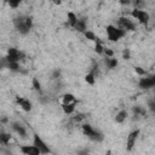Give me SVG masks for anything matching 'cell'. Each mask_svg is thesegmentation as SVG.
Segmentation results:
<instances>
[{"instance_id": "52a82bcc", "label": "cell", "mask_w": 155, "mask_h": 155, "mask_svg": "<svg viewBox=\"0 0 155 155\" xmlns=\"http://www.w3.org/2000/svg\"><path fill=\"white\" fill-rule=\"evenodd\" d=\"M139 133H141V131L138 130H135V131H132L130 135H128L127 137V141H126V150L127 152H131L133 148H135L136 146V141H137V138L139 136Z\"/></svg>"}, {"instance_id": "30bf717a", "label": "cell", "mask_w": 155, "mask_h": 155, "mask_svg": "<svg viewBox=\"0 0 155 155\" xmlns=\"http://www.w3.org/2000/svg\"><path fill=\"white\" fill-rule=\"evenodd\" d=\"M21 152L24 155H41L39 149L34 146H22L21 147Z\"/></svg>"}, {"instance_id": "ab89813d", "label": "cell", "mask_w": 155, "mask_h": 155, "mask_svg": "<svg viewBox=\"0 0 155 155\" xmlns=\"http://www.w3.org/2000/svg\"><path fill=\"white\" fill-rule=\"evenodd\" d=\"M40 102H41V103H47V102H49V98L45 97V96H41V97H40Z\"/></svg>"}, {"instance_id": "83f0119b", "label": "cell", "mask_w": 155, "mask_h": 155, "mask_svg": "<svg viewBox=\"0 0 155 155\" xmlns=\"http://www.w3.org/2000/svg\"><path fill=\"white\" fill-rule=\"evenodd\" d=\"M91 73L95 75V78H97V76H98V74H100V67H98V64L96 63V62H94V65H92Z\"/></svg>"}, {"instance_id": "8fae6325", "label": "cell", "mask_w": 155, "mask_h": 155, "mask_svg": "<svg viewBox=\"0 0 155 155\" xmlns=\"http://www.w3.org/2000/svg\"><path fill=\"white\" fill-rule=\"evenodd\" d=\"M132 113L133 115H139L141 118H146L147 116V109H144L141 106H135L132 107Z\"/></svg>"}, {"instance_id": "ac0fdd59", "label": "cell", "mask_w": 155, "mask_h": 155, "mask_svg": "<svg viewBox=\"0 0 155 155\" xmlns=\"http://www.w3.org/2000/svg\"><path fill=\"white\" fill-rule=\"evenodd\" d=\"M67 18H68V24L70 25V27H75V24L78 23V19H79V18H78L76 17V15L74 13V12H68V15H67Z\"/></svg>"}, {"instance_id": "6da1fadb", "label": "cell", "mask_w": 155, "mask_h": 155, "mask_svg": "<svg viewBox=\"0 0 155 155\" xmlns=\"http://www.w3.org/2000/svg\"><path fill=\"white\" fill-rule=\"evenodd\" d=\"M125 34L126 32L125 30H122L120 28H118V27H114V25H107V38L109 41H118V40H120L121 38L125 37Z\"/></svg>"}, {"instance_id": "d6986e66", "label": "cell", "mask_w": 155, "mask_h": 155, "mask_svg": "<svg viewBox=\"0 0 155 155\" xmlns=\"http://www.w3.org/2000/svg\"><path fill=\"white\" fill-rule=\"evenodd\" d=\"M104 63H106V65L108 67L109 69H115L116 67H118V64H119V62H118V59L116 58H106V61H104Z\"/></svg>"}, {"instance_id": "7bdbcfd3", "label": "cell", "mask_w": 155, "mask_h": 155, "mask_svg": "<svg viewBox=\"0 0 155 155\" xmlns=\"http://www.w3.org/2000/svg\"><path fill=\"white\" fill-rule=\"evenodd\" d=\"M104 155H112V152H110V150H108V152H107Z\"/></svg>"}, {"instance_id": "b9f144b4", "label": "cell", "mask_w": 155, "mask_h": 155, "mask_svg": "<svg viewBox=\"0 0 155 155\" xmlns=\"http://www.w3.org/2000/svg\"><path fill=\"white\" fill-rule=\"evenodd\" d=\"M133 121H138L139 120V119H141V116H139V115H133Z\"/></svg>"}, {"instance_id": "2e32d148", "label": "cell", "mask_w": 155, "mask_h": 155, "mask_svg": "<svg viewBox=\"0 0 155 155\" xmlns=\"http://www.w3.org/2000/svg\"><path fill=\"white\" fill-rule=\"evenodd\" d=\"M127 110H120V112H119L118 113V114H116V116H115V122L116 124H122L124 121H125L126 120V118H127Z\"/></svg>"}, {"instance_id": "ffe728a7", "label": "cell", "mask_w": 155, "mask_h": 155, "mask_svg": "<svg viewBox=\"0 0 155 155\" xmlns=\"http://www.w3.org/2000/svg\"><path fill=\"white\" fill-rule=\"evenodd\" d=\"M81 127H82V133H84L85 136H87V137H90L95 131V128L92 127L90 124H84Z\"/></svg>"}, {"instance_id": "7c38bea8", "label": "cell", "mask_w": 155, "mask_h": 155, "mask_svg": "<svg viewBox=\"0 0 155 155\" xmlns=\"http://www.w3.org/2000/svg\"><path fill=\"white\" fill-rule=\"evenodd\" d=\"M75 107H76V102L70 103V104H63L62 106V109H63L64 114L70 115V114H73V113L75 112Z\"/></svg>"}, {"instance_id": "603a6c76", "label": "cell", "mask_w": 155, "mask_h": 155, "mask_svg": "<svg viewBox=\"0 0 155 155\" xmlns=\"http://www.w3.org/2000/svg\"><path fill=\"white\" fill-rule=\"evenodd\" d=\"M85 81H86L89 85H95L96 78H95V75L90 71V73H87V74H86V76H85Z\"/></svg>"}, {"instance_id": "5b68a950", "label": "cell", "mask_w": 155, "mask_h": 155, "mask_svg": "<svg viewBox=\"0 0 155 155\" xmlns=\"http://www.w3.org/2000/svg\"><path fill=\"white\" fill-rule=\"evenodd\" d=\"M33 146L39 149V152L41 153V155L51 153V149L49 148V146L39 137V135H37V133H34V135H33Z\"/></svg>"}, {"instance_id": "d6a6232c", "label": "cell", "mask_w": 155, "mask_h": 155, "mask_svg": "<svg viewBox=\"0 0 155 155\" xmlns=\"http://www.w3.org/2000/svg\"><path fill=\"white\" fill-rule=\"evenodd\" d=\"M122 58L124 59H130L131 58V51L128 49H125L122 51Z\"/></svg>"}, {"instance_id": "4316f807", "label": "cell", "mask_w": 155, "mask_h": 155, "mask_svg": "<svg viewBox=\"0 0 155 155\" xmlns=\"http://www.w3.org/2000/svg\"><path fill=\"white\" fill-rule=\"evenodd\" d=\"M61 76H62V70L61 69H53L52 70V74H51V78H52L53 80H58L61 79Z\"/></svg>"}, {"instance_id": "7402d4cb", "label": "cell", "mask_w": 155, "mask_h": 155, "mask_svg": "<svg viewBox=\"0 0 155 155\" xmlns=\"http://www.w3.org/2000/svg\"><path fill=\"white\" fill-rule=\"evenodd\" d=\"M7 68L11 70V71H15V73H19V71H21L19 62H13V63H9V67H7Z\"/></svg>"}, {"instance_id": "836d02e7", "label": "cell", "mask_w": 155, "mask_h": 155, "mask_svg": "<svg viewBox=\"0 0 155 155\" xmlns=\"http://www.w3.org/2000/svg\"><path fill=\"white\" fill-rule=\"evenodd\" d=\"M25 25H27L29 29H32V28H33V18H32V17L25 16Z\"/></svg>"}, {"instance_id": "1f68e13d", "label": "cell", "mask_w": 155, "mask_h": 155, "mask_svg": "<svg viewBox=\"0 0 155 155\" xmlns=\"http://www.w3.org/2000/svg\"><path fill=\"white\" fill-rule=\"evenodd\" d=\"M19 4H21L19 0H10V1H9V6L12 7V9H17L19 6Z\"/></svg>"}, {"instance_id": "3957f363", "label": "cell", "mask_w": 155, "mask_h": 155, "mask_svg": "<svg viewBox=\"0 0 155 155\" xmlns=\"http://www.w3.org/2000/svg\"><path fill=\"white\" fill-rule=\"evenodd\" d=\"M130 15H131L133 18H136L141 24H144V25H147V24L149 23V19H150V16H149V13H148L147 11H144V10L133 9Z\"/></svg>"}, {"instance_id": "74e56055", "label": "cell", "mask_w": 155, "mask_h": 155, "mask_svg": "<svg viewBox=\"0 0 155 155\" xmlns=\"http://www.w3.org/2000/svg\"><path fill=\"white\" fill-rule=\"evenodd\" d=\"M25 59V53L23 51H19L18 52V61H24Z\"/></svg>"}, {"instance_id": "4fadbf2b", "label": "cell", "mask_w": 155, "mask_h": 155, "mask_svg": "<svg viewBox=\"0 0 155 155\" xmlns=\"http://www.w3.org/2000/svg\"><path fill=\"white\" fill-rule=\"evenodd\" d=\"M74 102H76V100H75V96L73 94H65L62 96V106L70 104V103H74Z\"/></svg>"}, {"instance_id": "d590c367", "label": "cell", "mask_w": 155, "mask_h": 155, "mask_svg": "<svg viewBox=\"0 0 155 155\" xmlns=\"http://www.w3.org/2000/svg\"><path fill=\"white\" fill-rule=\"evenodd\" d=\"M76 155H90V150L87 148H84V149H80L78 150V154Z\"/></svg>"}, {"instance_id": "9c48e42d", "label": "cell", "mask_w": 155, "mask_h": 155, "mask_svg": "<svg viewBox=\"0 0 155 155\" xmlns=\"http://www.w3.org/2000/svg\"><path fill=\"white\" fill-rule=\"evenodd\" d=\"M11 128L17 133L18 136L22 137V138L27 137V130H25V127L21 125L19 122H12V124H11Z\"/></svg>"}, {"instance_id": "f1b7e54d", "label": "cell", "mask_w": 155, "mask_h": 155, "mask_svg": "<svg viewBox=\"0 0 155 155\" xmlns=\"http://www.w3.org/2000/svg\"><path fill=\"white\" fill-rule=\"evenodd\" d=\"M86 118V114H84V113H78V114L73 118V120L75 122H80L81 120H84V119Z\"/></svg>"}, {"instance_id": "9a60e30c", "label": "cell", "mask_w": 155, "mask_h": 155, "mask_svg": "<svg viewBox=\"0 0 155 155\" xmlns=\"http://www.w3.org/2000/svg\"><path fill=\"white\" fill-rule=\"evenodd\" d=\"M89 138L91 139V141L100 143V142H102L103 139H104V136H103V133H102V132H100V131L95 130V131H94V133H92V135H91Z\"/></svg>"}, {"instance_id": "ba28073f", "label": "cell", "mask_w": 155, "mask_h": 155, "mask_svg": "<svg viewBox=\"0 0 155 155\" xmlns=\"http://www.w3.org/2000/svg\"><path fill=\"white\" fill-rule=\"evenodd\" d=\"M16 103L22 108V110L29 113L32 110V102L27 98H23V97H16Z\"/></svg>"}, {"instance_id": "277c9868", "label": "cell", "mask_w": 155, "mask_h": 155, "mask_svg": "<svg viewBox=\"0 0 155 155\" xmlns=\"http://www.w3.org/2000/svg\"><path fill=\"white\" fill-rule=\"evenodd\" d=\"M13 24L17 32L22 35H27L29 33V28L25 25V16H17L13 18Z\"/></svg>"}, {"instance_id": "8992f818", "label": "cell", "mask_w": 155, "mask_h": 155, "mask_svg": "<svg viewBox=\"0 0 155 155\" xmlns=\"http://www.w3.org/2000/svg\"><path fill=\"white\" fill-rule=\"evenodd\" d=\"M138 86L142 90H149L155 86V76H148V78H141L138 81Z\"/></svg>"}, {"instance_id": "5bb4252c", "label": "cell", "mask_w": 155, "mask_h": 155, "mask_svg": "<svg viewBox=\"0 0 155 155\" xmlns=\"http://www.w3.org/2000/svg\"><path fill=\"white\" fill-rule=\"evenodd\" d=\"M74 29L78 30V32H80V33H85L86 32V19L85 18L78 19V23L75 24Z\"/></svg>"}, {"instance_id": "f546056e", "label": "cell", "mask_w": 155, "mask_h": 155, "mask_svg": "<svg viewBox=\"0 0 155 155\" xmlns=\"http://www.w3.org/2000/svg\"><path fill=\"white\" fill-rule=\"evenodd\" d=\"M135 71H136V74H138L139 76H144V75H147V71L146 69H143L142 67H135Z\"/></svg>"}, {"instance_id": "8d00e7d4", "label": "cell", "mask_w": 155, "mask_h": 155, "mask_svg": "<svg viewBox=\"0 0 155 155\" xmlns=\"http://www.w3.org/2000/svg\"><path fill=\"white\" fill-rule=\"evenodd\" d=\"M148 107H149V109H150L152 113L155 112V102H154V100H150L148 102Z\"/></svg>"}, {"instance_id": "4dcf8cb0", "label": "cell", "mask_w": 155, "mask_h": 155, "mask_svg": "<svg viewBox=\"0 0 155 155\" xmlns=\"http://www.w3.org/2000/svg\"><path fill=\"white\" fill-rule=\"evenodd\" d=\"M7 67H9V62H7L6 57H1L0 58V69L7 68Z\"/></svg>"}, {"instance_id": "d4e9b609", "label": "cell", "mask_w": 155, "mask_h": 155, "mask_svg": "<svg viewBox=\"0 0 155 155\" xmlns=\"http://www.w3.org/2000/svg\"><path fill=\"white\" fill-rule=\"evenodd\" d=\"M103 51H104V47H103V45L101 41H97L96 45H95V52L97 55H103Z\"/></svg>"}, {"instance_id": "7a4b0ae2", "label": "cell", "mask_w": 155, "mask_h": 155, "mask_svg": "<svg viewBox=\"0 0 155 155\" xmlns=\"http://www.w3.org/2000/svg\"><path fill=\"white\" fill-rule=\"evenodd\" d=\"M118 24H119L118 28L125 30V32H135V30L137 29L136 23L127 17H120L118 21Z\"/></svg>"}, {"instance_id": "e0dca14e", "label": "cell", "mask_w": 155, "mask_h": 155, "mask_svg": "<svg viewBox=\"0 0 155 155\" xmlns=\"http://www.w3.org/2000/svg\"><path fill=\"white\" fill-rule=\"evenodd\" d=\"M11 141V135L10 133H6V132H0V144L3 146H7Z\"/></svg>"}, {"instance_id": "44dd1931", "label": "cell", "mask_w": 155, "mask_h": 155, "mask_svg": "<svg viewBox=\"0 0 155 155\" xmlns=\"http://www.w3.org/2000/svg\"><path fill=\"white\" fill-rule=\"evenodd\" d=\"M84 35H85V38H86L87 40H90V41H95V43L100 41V39L96 37V34H95L94 32H91V30H86V32L84 33Z\"/></svg>"}, {"instance_id": "f35d334b", "label": "cell", "mask_w": 155, "mask_h": 155, "mask_svg": "<svg viewBox=\"0 0 155 155\" xmlns=\"http://www.w3.org/2000/svg\"><path fill=\"white\" fill-rule=\"evenodd\" d=\"M9 122V118L7 116H1V118H0V124H3V125H4V124H7Z\"/></svg>"}, {"instance_id": "60d3db41", "label": "cell", "mask_w": 155, "mask_h": 155, "mask_svg": "<svg viewBox=\"0 0 155 155\" xmlns=\"http://www.w3.org/2000/svg\"><path fill=\"white\" fill-rule=\"evenodd\" d=\"M120 4H121V5H131L132 3L130 1V0H121Z\"/></svg>"}, {"instance_id": "484cf974", "label": "cell", "mask_w": 155, "mask_h": 155, "mask_svg": "<svg viewBox=\"0 0 155 155\" xmlns=\"http://www.w3.org/2000/svg\"><path fill=\"white\" fill-rule=\"evenodd\" d=\"M32 86H33V89L35 91H41V84H40V81L37 79V78H33V80H32Z\"/></svg>"}, {"instance_id": "e575fe53", "label": "cell", "mask_w": 155, "mask_h": 155, "mask_svg": "<svg viewBox=\"0 0 155 155\" xmlns=\"http://www.w3.org/2000/svg\"><path fill=\"white\" fill-rule=\"evenodd\" d=\"M103 53H104L108 58H112L113 56H114V51L110 50V49H104V51H103Z\"/></svg>"}, {"instance_id": "cb8c5ba5", "label": "cell", "mask_w": 155, "mask_h": 155, "mask_svg": "<svg viewBox=\"0 0 155 155\" xmlns=\"http://www.w3.org/2000/svg\"><path fill=\"white\" fill-rule=\"evenodd\" d=\"M18 52H19V50L16 49V47H10L7 50V56H10V57H16L18 58Z\"/></svg>"}]
</instances>
